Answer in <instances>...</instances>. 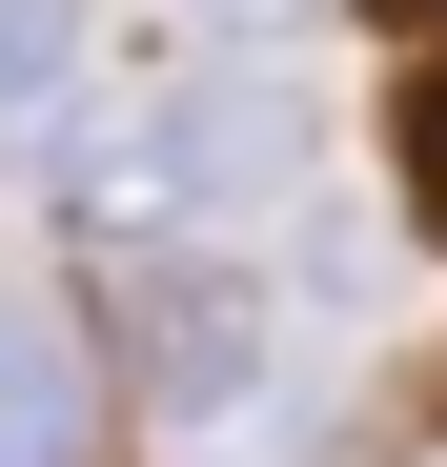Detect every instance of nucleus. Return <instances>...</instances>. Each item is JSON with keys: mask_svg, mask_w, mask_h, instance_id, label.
I'll return each mask as SVG.
<instances>
[{"mask_svg": "<svg viewBox=\"0 0 447 467\" xmlns=\"http://www.w3.org/2000/svg\"><path fill=\"white\" fill-rule=\"evenodd\" d=\"M306 82L285 61H183V82H142L82 163H61V203L102 223V244H244V223L306 203Z\"/></svg>", "mask_w": 447, "mask_h": 467, "instance_id": "1", "label": "nucleus"}, {"mask_svg": "<svg viewBox=\"0 0 447 467\" xmlns=\"http://www.w3.org/2000/svg\"><path fill=\"white\" fill-rule=\"evenodd\" d=\"M102 346L142 366V407H163V427L265 447V407H285V285H265L244 244H122Z\"/></svg>", "mask_w": 447, "mask_h": 467, "instance_id": "2", "label": "nucleus"}, {"mask_svg": "<svg viewBox=\"0 0 447 467\" xmlns=\"http://www.w3.org/2000/svg\"><path fill=\"white\" fill-rule=\"evenodd\" d=\"M102 447V346L61 326V285H0V467H82Z\"/></svg>", "mask_w": 447, "mask_h": 467, "instance_id": "3", "label": "nucleus"}, {"mask_svg": "<svg viewBox=\"0 0 447 467\" xmlns=\"http://www.w3.org/2000/svg\"><path fill=\"white\" fill-rule=\"evenodd\" d=\"M102 82V0H0V163H41Z\"/></svg>", "mask_w": 447, "mask_h": 467, "instance_id": "4", "label": "nucleus"}, {"mask_svg": "<svg viewBox=\"0 0 447 467\" xmlns=\"http://www.w3.org/2000/svg\"><path fill=\"white\" fill-rule=\"evenodd\" d=\"M203 21H306V0H203Z\"/></svg>", "mask_w": 447, "mask_h": 467, "instance_id": "5", "label": "nucleus"}, {"mask_svg": "<svg viewBox=\"0 0 447 467\" xmlns=\"http://www.w3.org/2000/svg\"><path fill=\"white\" fill-rule=\"evenodd\" d=\"M427 467H447V447H427Z\"/></svg>", "mask_w": 447, "mask_h": 467, "instance_id": "6", "label": "nucleus"}]
</instances>
